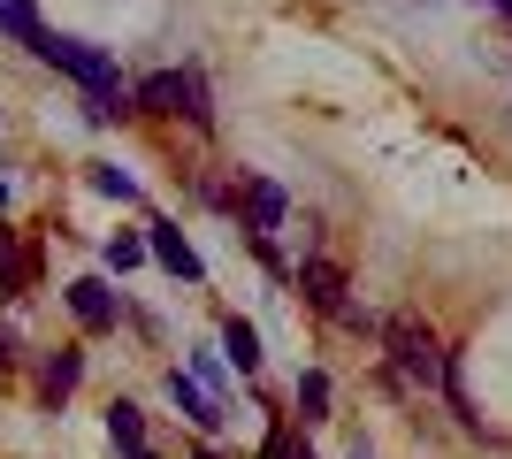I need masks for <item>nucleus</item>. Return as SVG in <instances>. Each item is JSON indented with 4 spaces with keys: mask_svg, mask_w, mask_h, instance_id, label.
<instances>
[{
    "mask_svg": "<svg viewBox=\"0 0 512 459\" xmlns=\"http://www.w3.org/2000/svg\"><path fill=\"white\" fill-rule=\"evenodd\" d=\"M146 253H153V261H161V268H169V276H184V284H199V253H192V245H184V230H176V222H153V230H146Z\"/></svg>",
    "mask_w": 512,
    "mask_h": 459,
    "instance_id": "4",
    "label": "nucleus"
},
{
    "mask_svg": "<svg viewBox=\"0 0 512 459\" xmlns=\"http://www.w3.org/2000/svg\"><path fill=\"white\" fill-rule=\"evenodd\" d=\"M245 215H253V238H268L283 215H291V199H283V184H268V176H245Z\"/></svg>",
    "mask_w": 512,
    "mask_h": 459,
    "instance_id": "6",
    "label": "nucleus"
},
{
    "mask_svg": "<svg viewBox=\"0 0 512 459\" xmlns=\"http://www.w3.org/2000/svg\"><path fill=\"white\" fill-rule=\"evenodd\" d=\"M69 314L85 329H115V291H107L100 276H77V284H69Z\"/></svg>",
    "mask_w": 512,
    "mask_h": 459,
    "instance_id": "5",
    "label": "nucleus"
},
{
    "mask_svg": "<svg viewBox=\"0 0 512 459\" xmlns=\"http://www.w3.org/2000/svg\"><path fill=\"white\" fill-rule=\"evenodd\" d=\"M100 192L107 199H138V176H130V169H100Z\"/></svg>",
    "mask_w": 512,
    "mask_h": 459,
    "instance_id": "16",
    "label": "nucleus"
},
{
    "mask_svg": "<svg viewBox=\"0 0 512 459\" xmlns=\"http://www.w3.org/2000/svg\"><path fill=\"white\" fill-rule=\"evenodd\" d=\"M169 398H176V406H184V414L199 421V429H222V406H214V398L199 391V383H192V375H184V368L169 375Z\"/></svg>",
    "mask_w": 512,
    "mask_h": 459,
    "instance_id": "9",
    "label": "nucleus"
},
{
    "mask_svg": "<svg viewBox=\"0 0 512 459\" xmlns=\"http://www.w3.org/2000/svg\"><path fill=\"white\" fill-rule=\"evenodd\" d=\"M352 459H367V444H360V452H352Z\"/></svg>",
    "mask_w": 512,
    "mask_h": 459,
    "instance_id": "20",
    "label": "nucleus"
},
{
    "mask_svg": "<svg viewBox=\"0 0 512 459\" xmlns=\"http://www.w3.org/2000/svg\"><path fill=\"white\" fill-rule=\"evenodd\" d=\"M107 437L123 444V452H146V414H138L130 398H115V406H107Z\"/></svg>",
    "mask_w": 512,
    "mask_h": 459,
    "instance_id": "10",
    "label": "nucleus"
},
{
    "mask_svg": "<svg viewBox=\"0 0 512 459\" xmlns=\"http://www.w3.org/2000/svg\"><path fill=\"white\" fill-rule=\"evenodd\" d=\"M0 207H8V184H0Z\"/></svg>",
    "mask_w": 512,
    "mask_h": 459,
    "instance_id": "18",
    "label": "nucleus"
},
{
    "mask_svg": "<svg viewBox=\"0 0 512 459\" xmlns=\"http://www.w3.org/2000/svg\"><path fill=\"white\" fill-rule=\"evenodd\" d=\"M31 54H39V62H54L62 77H77L85 92H115V85H123V77H115V62H107L100 46L62 39V31H39V39H31Z\"/></svg>",
    "mask_w": 512,
    "mask_h": 459,
    "instance_id": "3",
    "label": "nucleus"
},
{
    "mask_svg": "<svg viewBox=\"0 0 512 459\" xmlns=\"http://www.w3.org/2000/svg\"><path fill=\"white\" fill-rule=\"evenodd\" d=\"M497 8H505V16H512V0H497Z\"/></svg>",
    "mask_w": 512,
    "mask_h": 459,
    "instance_id": "19",
    "label": "nucleus"
},
{
    "mask_svg": "<svg viewBox=\"0 0 512 459\" xmlns=\"http://www.w3.org/2000/svg\"><path fill=\"white\" fill-rule=\"evenodd\" d=\"M77 375H85V352H46V368H39V398H46V406H62V398L69 391H77Z\"/></svg>",
    "mask_w": 512,
    "mask_h": 459,
    "instance_id": "7",
    "label": "nucleus"
},
{
    "mask_svg": "<svg viewBox=\"0 0 512 459\" xmlns=\"http://www.w3.org/2000/svg\"><path fill=\"white\" fill-rule=\"evenodd\" d=\"M130 459H153V452H130Z\"/></svg>",
    "mask_w": 512,
    "mask_h": 459,
    "instance_id": "22",
    "label": "nucleus"
},
{
    "mask_svg": "<svg viewBox=\"0 0 512 459\" xmlns=\"http://www.w3.org/2000/svg\"><path fill=\"white\" fill-rule=\"evenodd\" d=\"M222 345H230V360H237L245 375L260 368V329H253V322H230V329H222Z\"/></svg>",
    "mask_w": 512,
    "mask_h": 459,
    "instance_id": "12",
    "label": "nucleus"
},
{
    "mask_svg": "<svg viewBox=\"0 0 512 459\" xmlns=\"http://www.w3.org/2000/svg\"><path fill=\"white\" fill-rule=\"evenodd\" d=\"M8 360H16V345H8V337H0V368H8Z\"/></svg>",
    "mask_w": 512,
    "mask_h": 459,
    "instance_id": "17",
    "label": "nucleus"
},
{
    "mask_svg": "<svg viewBox=\"0 0 512 459\" xmlns=\"http://www.w3.org/2000/svg\"><path fill=\"white\" fill-rule=\"evenodd\" d=\"M299 284H306V299H314L321 314H344V268L337 261H306Z\"/></svg>",
    "mask_w": 512,
    "mask_h": 459,
    "instance_id": "8",
    "label": "nucleus"
},
{
    "mask_svg": "<svg viewBox=\"0 0 512 459\" xmlns=\"http://www.w3.org/2000/svg\"><path fill=\"white\" fill-rule=\"evenodd\" d=\"M383 345H390V360H398V375H406V383H436V391H444L451 360H444V345H436L413 314H390V322H383Z\"/></svg>",
    "mask_w": 512,
    "mask_h": 459,
    "instance_id": "2",
    "label": "nucleus"
},
{
    "mask_svg": "<svg viewBox=\"0 0 512 459\" xmlns=\"http://www.w3.org/2000/svg\"><path fill=\"white\" fill-rule=\"evenodd\" d=\"M0 31L31 46V39H39V31H46V23H39V8H31V0H0Z\"/></svg>",
    "mask_w": 512,
    "mask_h": 459,
    "instance_id": "11",
    "label": "nucleus"
},
{
    "mask_svg": "<svg viewBox=\"0 0 512 459\" xmlns=\"http://www.w3.org/2000/svg\"><path fill=\"white\" fill-rule=\"evenodd\" d=\"M299 414H306V421L329 414V375H321V368H306V375H299Z\"/></svg>",
    "mask_w": 512,
    "mask_h": 459,
    "instance_id": "13",
    "label": "nucleus"
},
{
    "mask_svg": "<svg viewBox=\"0 0 512 459\" xmlns=\"http://www.w3.org/2000/svg\"><path fill=\"white\" fill-rule=\"evenodd\" d=\"M260 459H314V444H306L299 429H268V444H260Z\"/></svg>",
    "mask_w": 512,
    "mask_h": 459,
    "instance_id": "14",
    "label": "nucleus"
},
{
    "mask_svg": "<svg viewBox=\"0 0 512 459\" xmlns=\"http://www.w3.org/2000/svg\"><path fill=\"white\" fill-rule=\"evenodd\" d=\"M199 459H222V452H199Z\"/></svg>",
    "mask_w": 512,
    "mask_h": 459,
    "instance_id": "21",
    "label": "nucleus"
},
{
    "mask_svg": "<svg viewBox=\"0 0 512 459\" xmlns=\"http://www.w3.org/2000/svg\"><path fill=\"white\" fill-rule=\"evenodd\" d=\"M130 108L138 115H184V123H199L207 131V85H199V69H153L146 85L130 92Z\"/></svg>",
    "mask_w": 512,
    "mask_h": 459,
    "instance_id": "1",
    "label": "nucleus"
},
{
    "mask_svg": "<svg viewBox=\"0 0 512 459\" xmlns=\"http://www.w3.org/2000/svg\"><path fill=\"white\" fill-rule=\"evenodd\" d=\"M138 261H146V238H130V230L107 238V268H138Z\"/></svg>",
    "mask_w": 512,
    "mask_h": 459,
    "instance_id": "15",
    "label": "nucleus"
}]
</instances>
